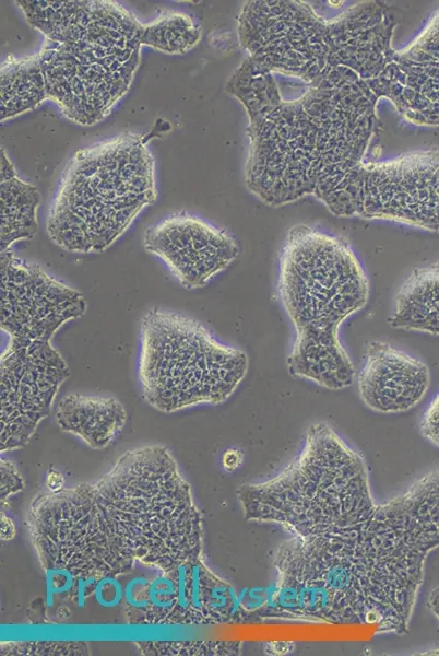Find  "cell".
<instances>
[{"label":"cell","instance_id":"cell-20","mask_svg":"<svg viewBox=\"0 0 439 656\" xmlns=\"http://www.w3.org/2000/svg\"><path fill=\"white\" fill-rule=\"evenodd\" d=\"M1 120L34 109L46 99L35 55L24 59L8 57L1 65Z\"/></svg>","mask_w":439,"mask_h":656},{"label":"cell","instance_id":"cell-29","mask_svg":"<svg viewBox=\"0 0 439 656\" xmlns=\"http://www.w3.org/2000/svg\"><path fill=\"white\" fill-rule=\"evenodd\" d=\"M422 434L439 447V394L426 409L420 422Z\"/></svg>","mask_w":439,"mask_h":656},{"label":"cell","instance_id":"cell-21","mask_svg":"<svg viewBox=\"0 0 439 656\" xmlns=\"http://www.w3.org/2000/svg\"><path fill=\"white\" fill-rule=\"evenodd\" d=\"M201 38L200 26L189 15L166 11L154 21L143 24L142 45L165 54H185Z\"/></svg>","mask_w":439,"mask_h":656},{"label":"cell","instance_id":"cell-6","mask_svg":"<svg viewBox=\"0 0 439 656\" xmlns=\"http://www.w3.org/2000/svg\"><path fill=\"white\" fill-rule=\"evenodd\" d=\"M154 159L139 134L79 150L66 166L47 218L60 248L102 253L156 199Z\"/></svg>","mask_w":439,"mask_h":656},{"label":"cell","instance_id":"cell-1","mask_svg":"<svg viewBox=\"0 0 439 656\" xmlns=\"http://www.w3.org/2000/svg\"><path fill=\"white\" fill-rule=\"evenodd\" d=\"M237 496L247 520L292 535L274 551L276 583L257 618L407 631L439 547V470L378 504L361 455L318 421L288 466Z\"/></svg>","mask_w":439,"mask_h":656},{"label":"cell","instance_id":"cell-28","mask_svg":"<svg viewBox=\"0 0 439 656\" xmlns=\"http://www.w3.org/2000/svg\"><path fill=\"white\" fill-rule=\"evenodd\" d=\"M114 577L115 576L102 577L95 585L94 591L96 599L103 606H114L118 604L123 596L121 585Z\"/></svg>","mask_w":439,"mask_h":656},{"label":"cell","instance_id":"cell-24","mask_svg":"<svg viewBox=\"0 0 439 656\" xmlns=\"http://www.w3.org/2000/svg\"><path fill=\"white\" fill-rule=\"evenodd\" d=\"M87 654L88 645L80 641H27L1 644V655L74 656Z\"/></svg>","mask_w":439,"mask_h":656},{"label":"cell","instance_id":"cell-33","mask_svg":"<svg viewBox=\"0 0 439 656\" xmlns=\"http://www.w3.org/2000/svg\"><path fill=\"white\" fill-rule=\"evenodd\" d=\"M429 609L436 614L439 620V586L434 588L428 597L427 602ZM439 631V629H438Z\"/></svg>","mask_w":439,"mask_h":656},{"label":"cell","instance_id":"cell-30","mask_svg":"<svg viewBox=\"0 0 439 656\" xmlns=\"http://www.w3.org/2000/svg\"><path fill=\"white\" fill-rule=\"evenodd\" d=\"M242 460L244 453L238 448H228L222 456V465L227 471H234L239 468Z\"/></svg>","mask_w":439,"mask_h":656},{"label":"cell","instance_id":"cell-11","mask_svg":"<svg viewBox=\"0 0 439 656\" xmlns=\"http://www.w3.org/2000/svg\"><path fill=\"white\" fill-rule=\"evenodd\" d=\"M69 375L67 362L50 342L9 340L0 358L1 452L31 441Z\"/></svg>","mask_w":439,"mask_h":656},{"label":"cell","instance_id":"cell-25","mask_svg":"<svg viewBox=\"0 0 439 656\" xmlns=\"http://www.w3.org/2000/svg\"><path fill=\"white\" fill-rule=\"evenodd\" d=\"M399 52L404 58L414 61H439V9L415 39Z\"/></svg>","mask_w":439,"mask_h":656},{"label":"cell","instance_id":"cell-19","mask_svg":"<svg viewBox=\"0 0 439 656\" xmlns=\"http://www.w3.org/2000/svg\"><path fill=\"white\" fill-rule=\"evenodd\" d=\"M39 202L38 189L17 176L13 164L1 149V251L8 250L17 241L35 235Z\"/></svg>","mask_w":439,"mask_h":656},{"label":"cell","instance_id":"cell-16","mask_svg":"<svg viewBox=\"0 0 439 656\" xmlns=\"http://www.w3.org/2000/svg\"><path fill=\"white\" fill-rule=\"evenodd\" d=\"M171 573L177 601L168 624H218L238 614L234 588L210 571L201 558L179 565Z\"/></svg>","mask_w":439,"mask_h":656},{"label":"cell","instance_id":"cell-23","mask_svg":"<svg viewBox=\"0 0 439 656\" xmlns=\"http://www.w3.org/2000/svg\"><path fill=\"white\" fill-rule=\"evenodd\" d=\"M177 601L176 581L171 573L162 572L150 582L147 609L142 624H168Z\"/></svg>","mask_w":439,"mask_h":656},{"label":"cell","instance_id":"cell-10","mask_svg":"<svg viewBox=\"0 0 439 656\" xmlns=\"http://www.w3.org/2000/svg\"><path fill=\"white\" fill-rule=\"evenodd\" d=\"M382 219L439 232V151L361 162L346 188L341 216Z\"/></svg>","mask_w":439,"mask_h":656},{"label":"cell","instance_id":"cell-18","mask_svg":"<svg viewBox=\"0 0 439 656\" xmlns=\"http://www.w3.org/2000/svg\"><path fill=\"white\" fill-rule=\"evenodd\" d=\"M389 325L439 336V260L406 277L396 292Z\"/></svg>","mask_w":439,"mask_h":656},{"label":"cell","instance_id":"cell-15","mask_svg":"<svg viewBox=\"0 0 439 656\" xmlns=\"http://www.w3.org/2000/svg\"><path fill=\"white\" fill-rule=\"evenodd\" d=\"M367 83L379 99L388 98L406 121L439 126L438 60L414 61L395 51L380 74Z\"/></svg>","mask_w":439,"mask_h":656},{"label":"cell","instance_id":"cell-22","mask_svg":"<svg viewBox=\"0 0 439 656\" xmlns=\"http://www.w3.org/2000/svg\"><path fill=\"white\" fill-rule=\"evenodd\" d=\"M135 645L152 656L237 655L241 648L237 641H140Z\"/></svg>","mask_w":439,"mask_h":656},{"label":"cell","instance_id":"cell-12","mask_svg":"<svg viewBox=\"0 0 439 656\" xmlns=\"http://www.w3.org/2000/svg\"><path fill=\"white\" fill-rule=\"evenodd\" d=\"M1 329L10 340L50 342L60 327L86 312L83 294L39 265L1 251Z\"/></svg>","mask_w":439,"mask_h":656},{"label":"cell","instance_id":"cell-32","mask_svg":"<svg viewBox=\"0 0 439 656\" xmlns=\"http://www.w3.org/2000/svg\"><path fill=\"white\" fill-rule=\"evenodd\" d=\"M0 536H1V539L4 541L11 540L15 536V526H14L13 520L9 516H7L5 514H2V513H1Z\"/></svg>","mask_w":439,"mask_h":656},{"label":"cell","instance_id":"cell-4","mask_svg":"<svg viewBox=\"0 0 439 656\" xmlns=\"http://www.w3.org/2000/svg\"><path fill=\"white\" fill-rule=\"evenodd\" d=\"M277 291L295 329L289 375L331 390L349 387L355 368L339 329L369 297V280L351 245L307 224L292 226L280 255Z\"/></svg>","mask_w":439,"mask_h":656},{"label":"cell","instance_id":"cell-8","mask_svg":"<svg viewBox=\"0 0 439 656\" xmlns=\"http://www.w3.org/2000/svg\"><path fill=\"white\" fill-rule=\"evenodd\" d=\"M248 366L246 352L191 317L159 307L142 317L139 379L144 399L162 412L226 401Z\"/></svg>","mask_w":439,"mask_h":656},{"label":"cell","instance_id":"cell-26","mask_svg":"<svg viewBox=\"0 0 439 656\" xmlns=\"http://www.w3.org/2000/svg\"><path fill=\"white\" fill-rule=\"evenodd\" d=\"M150 581L144 576L131 578L123 590L124 612L130 623L142 624L147 609Z\"/></svg>","mask_w":439,"mask_h":656},{"label":"cell","instance_id":"cell-3","mask_svg":"<svg viewBox=\"0 0 439 656\" xmlns=\"http://www.w3.org/2000/svg\"><path fill=\"white\" fill-rule=\"evenodd\" d=\"M16 3L46 38L35 55L46 99L83 126L105 118L139 67L143 24L109 0Z\"/></svg>","mask_w":439,"mask_h":656},{"label":"cell","instance_id":"cell-31","mask_svg":"<svg viewBox=\"0 0 439 656\" xmlns=\"http://www.w3.org/2000/svg\"><path fill=\"white\" fill-rule=\"evenodd\" d=\"M63 484H64L63 476L59 471L51 469L48 472L47 478H46L47 489L50 492H58L63 489Z\"/></svg>","mask_w":439,"mask_h":656},{"label":"cell","instance_id":"cell-14","mask_svg":"<svg viewBox=\"0 0 439 656\" xmlns=\"http://www.w3.org/2000/svg\"><path fill=\"white\" fill-rule=\"evenodd\" d=\"M430 385V372L420 360L388 342L370 341L357 373L361 401L379 413H399L415 407Z\"/></svg>","mask_w":439,"mask_h":656},{"label":"cell","instance_id":"cell-13","mask_svg":"<svg viewBox=\"0 0 439 656\" xmlns=\"http://www.w3.org/2000/svg\"><path fill=\"white\" fill-rule=\"evenodd\" d=\"M143 245L166 263L186 289L204 286L239 254L238 244L229 233L185 213L149 226Z\"/></svg>","mask_w":439,"mask_h":656},{"label":"cell","instance_id":"cell-9","mask_svg":"<svg viewBox=\"0 0 439 656\" xmlns=\"http://www.w3.org/2000/svg\"><path fill=\"white\" fill-rule=\"evenodd\" d=\"M305 94L320 127L313 196L340 216L348 181L377 130L379 98L367 81L344 67L309 85Z\"/></svg>","mask_w":439,"mask_h":656},{"label":"cell","instance_id":"cell-27","mask_svg":"<svg viewBox=\"0 0 439 656\" xmlns=\"http://www.w3.org/2000/svg\"><path fill=\"white\" fill-rule=\"evenodd\" d=\"M0 471L1 503H4L10 496L21 492L25 483L17 468L7 459H1Z\"/></svg>","mask_w":439,"mask_h":656},{"label":"cell","instance_id":"cell-7","mask_svg":"<svg viewBox=\"0 0 439 656\" xmlns=\"http://www.w3.org/2000/svg\"><path fill=\"white\" fill-rule=\"evenodd\" d=\"M226 91L249 117V191L270 207L313 195L320 127L307 95L283 99L273 73L248 56L228 79Z\"/></svg>","mask_w":439,"mask_h":656},{"label":"cell","instance_id":"cell-5","mask_svg":"<svg viewBox=\"0 0 439 656\" xmlns=\"http://www.w3.org/2000/svg\"><path fill=\"white\" fill-rule=\"evenodd\" d=\"M396 25L381 1H361L331 20L302 1L254 0L244 4L237 36L248 57L272 73L296 77L309 85L337 68L368 81L384 69L396 50Z\"/></svg>","mask_w":439,"mask_h":656},{"label":"cell","instance_id":"cell-2","mask_svg":"<svg viewBox=\"0 0 439 656\" xmlns=\"http://www.w3.org/2000/svg\"><path fill=\"white\" fill-rule=\"evenodd\" d=\"M27 524L44 569L74 579L116 576L135 562L169 572L202 554V514L162 445L123 454L93 484L38 495Z\"/></svg>","mask_w":439,"mask_h":656},{"label":"cell","instance_id":"cell-17","mask_svg":"<svg viewBox=\"0 0 439 656\" xmlns=\"http://www.w3.org/2000/svg\"><path fill=\"white\" fill-rule=\"evenodd\" d=\"M126 421L124 406L112 397L70 393L56 408L60 430L79 436L93 449L109 446L123 430Z\"/></svg>","mask_w":439,"mask_h":656}]
</instances>
